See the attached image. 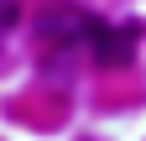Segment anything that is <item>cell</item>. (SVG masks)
<instances>
[{
  "instance_id": "cell-1",
  "label": "cell",
  "mask_w": 146,
  "mask_h": 141,
  "mask_svg": "<svg viewBox=\"0 0 146 141\" xmlns=\"http://www.w3.org/2000/svg\"><path fill=\"white\" fill-rule=\"evenodd\" d=\"M136 37H141V26H110V21H89V58H94L99 68H125L136 58Z\"/></svg>"
},
{
  "instance_id": "cell-2",
  "label": "cell",
  "mask_w": 146,
  "mask_h": 141,
  "mask_svg": "<svg viewBox=\"0 0 146 141\" xmlns=\"http://www.w3.org/2000/svg\"><path fill=\"white\" fill-rule=\"evenodd\" d=\"M89 21H94V16L78 11V5H52V11L36 16V37H42L47 47H84Z\"/></svg>"
},
{
  "instance_id": "cell-3",
  "label": "cell",
  "mask_w": 146,
  "mask_h": 141,
  "mask_svg": "<svg viewBox=\"0 0 146 141\" xmlns=\"http://www.w3.org/2000/svg\"><path fill=\"white\" fill-rule=\"evenodd\" d=\"M16 21H21V5H16V0H0V37H5Z\"/></svg>"
}]
</instances>
